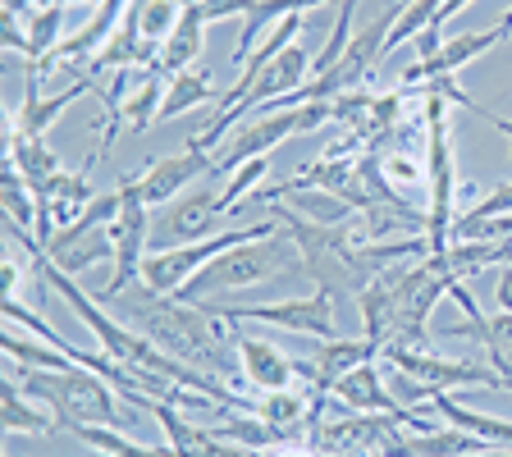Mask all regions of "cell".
Segmentation results:
<instances>
[{"instance_id":"11","label":"cell","mask_w":512,"mask_h":457,"mask_svg":"<svg viewBox=\"0 0 512 457\" xmlns=\"http://www.w3.org/2000/svg\"><path fill=\"white\" fill-rule=\"evenodd\" d=\"M234 348H238V371H243V384H252V389H261V394L293 389V384L302 380L298 362L284 357V352H279L270 339H261V334H247V330H238L234 325Z\"/></svg>"},{"instance_id":"19","label":"cell","mask_w":512,"mask_h":457,"mask_svg":"<svg viewBox=\"0 0 512 457\" xmlns=\"http://www.w3.org/2000/svg\"><path fill=\"white\" fill-rule=\"evenodd\" d=\"M0 426H5V435H51L60 421H55L37 398L23 394L19 384H5V398H0Z\"/></svg>"},{"instance_id":"22","label":"cell","mask_w":512,"mask_h":457,"mask_svg":"<svg viewBox=\"0 0 512 457\" xmlns=\"http://www.w3.org/2000/svg\"><path fill=\"white\" fill-rule=\"evenodd\" d=\"M0 348H5V357H10V362H23V366H32V371H69V366H78L64 348H51V343L23 339L19 325H10V330H5Z\"/></svg>"},{"instance_id":"25","label":"cell","mask_w":512,"mask_h":457,"mask_svg":"<svg viewBox=\"0 0 512 457\" xmlns=\"http://www.w3.org/2000/svg\"><path fill=\"white\" fill-rule=\"evenodd\" d=\"M270 174V156H256V160H247V165H238L234 174H229V183L220 188V211L229 215V211H238V206L247 202V192L252 188H261V179Z\"/></svg>"},{"instance_id":"12","label":"cell","mask_w":512,"mask_h":457,"mask_svg":"<svg viewBox=\"0 0 512 457\" xmlns=\"http://www.w3.org/2000/svg\"><path fill=\"white\" fill-rule=\"evenodd\" d=\"M42 252L51 256L64 275H83V270L101 266L115 256V234L110 229H83V224H64L42 243Z\"/></svg>"},{"instance_id":"15","label":"cell","mask_w":512,"mask_h":457,"mask_svg":"<svg viewBox=\"0 0 512 457\" xmlns=\"http://www.w3.org/2000/svg\"><path fill=\"white\" fill-rule=\"evenodd\" d=\"M444 339L480 343L494 371L503 380H512V311H499V316H462V325H444Z\"/></svg>"},{"instance_id":"21","label":"cell","mask_w":512,"mask_h":457,"mask_svg":"<svg viewBox=\"0 0 512 457\" xmlns=\"http://www.w3.org/2000/svg\"><path fill=\"white\" fill-rule=\"evenodd\" d=\"M220 106V92H215V83L206 74H197V69H183V74L170 78V92H165V106H160V119L156 124H165V119H179L188 115V110L197 106Z\"/></svg>"},{"instance_id":"13","label":"cell","mask_w":512,"mask_h":457,"mask_svg":"<svg viewBox=\"0 0 512 457\" xmlns=\"http://www.w3.org/2000/svg\"><path fill=\"white\" fill-rule=\"evenodd\" d=\"M503 37H508V32L494 23V28H485V32H467V37H458V42H444L435 55L407 64V69H403V87H416V83H430V78L458 74L462 64H471V60H480L485 51H494Z\"/></svg>"},{"instance_id":"17","label":"cell","mask_w":512,"mask_h":457,"mask_svg":"<svg viewBox=\"0 0 512 457\" xmlns=\"http://www.w3.org/2000/svg\"><path fill=\"white\" fill-rule=\"evenodd\" d=\"M165 92H170V74H160V69H138V78H133V87H128V96H124V119L133 133H147V128L160 119Z\"/></svg>"},{"instance_id":"6","label":"cell","mask_w":512,"mask_h":457,"mask_svg":"<svg viewBox=\"0 0 512 457\" xmlns=\"http://www.w3.org/2000/svg\"><path fill=\"white\" fill-rule=\"evenodd\" d=\"M330 119H334V101H311V106H298V110L247 119L234 138L215 151V174H234L238 165H247V160L270 156V151H275L279 142H288L293 133H311V128L330 124Z\"/></svg>"},{"instance_id":"27","label":"cell","mask_w":512,"mask_h":457,"mask_svg":"<svg viewBox=\"0 0 512 457\" xmlns=\"http://www.w3.org/2000/svg\"><path fill=\"white\" fill-rule=\"evenodd\" d=\"M252 5L256 0H202V14H206V23H220V19H247L252 14Z\"/></svg>"},{"instance_id":"31","label":"cell","mask_w":512,"mask_h":457,"mask_svg":"<svg viewBox=\"0 0 512 457\" xmlns=\"http://www.w3.org/2000/svg\"><path fill=\"white\" fill-rule=\"evenodd\" d=\"M467 457H512V448H503V444H490V448H480V453H467Z\"/></svg>"},{"instance_id":"26","label":"cell","mask_w":512,"mask_h":457,"mask_svg":"<svg viewBox=\"0 0 512 457\" xmlns=\"http://www.w3.org/2000/svg\"><path fill=\"white\" fill-rule=\"evenodd\" d=\"M138 5H142V37L165 46L183 19V0H138Z\"/></svg>"},{"instance_id":"1","label":"cell","mask_w":512,"mask_h":457,"mask_svg":"<svg viewBox=\"0 0 512 457\" xmlns=\"http://www.w3.org/2000/svg\"><path fill=\"white\" fill-rule=\"evenodd\" d=\"M101 307L115 311L133 325L138 334H147L156 348H165L170 357H179L183 366L192 371H206V375H220V380H234L243 384V371H238V348H234V325L220 316H211L206 307L197 302H183V298H160L151 288L133 284L124 288L119 298L101 302Z\"/></svg>"},{"instance_id":"28","label":"cell","mask_w":512,"mask_h":457,"mask_svg":"<svg viewBox=\"0 0 512 457\" xmlns=\"http://www.w3.org/2000/svg\"><path fill=\"white\" fill-rule=\"evenodd\" d=\"M266 457H325L311 439H284V444H275Z\"/></svg>"},{"instance_id":"30","label":"cell","mask_w":512,"mask_h":457,"mask_svg":"<svg viewBox=\"0 0 512 457\" xmlns=\"http://www.w3.org/2000/svg\"><path fill=\"white\" fill-rule=\"evenodd\" d=\"M494 302H499V311H512V266L499 270V288H494Z\"/></svg>"},{"instance_id":"23","label":"cell","mask_w":512,"mask_h":457,"mask_svg":"<svg viewBox=\"0 0 512 457\" xmlns=\"http://www.w3.org/2000/svg\"><path fill=\"white\" fill-rule=\"evenodd\" d=\"M60 42H64V10L60 5L32 10L28 28H23V64H42Z\"/></svg>"},{"instance_id":"3","label":"cell","mask_w":512,"mask_h":457,"mask_svg":"<svg viewBox=\"0 0 512 457\" xmlns=\"http://www.w3.org/2000/svg\"><path fill=\"white\" fill-rule=\"evenodd\" d=\"M284 270H302V247L293 243L288 229H279L270 238H252V243H238L224 256H215L211 266L197 270L183 284V293H174V298L202 302V298H215V293H229V288L266 284V279L284 275Z\"/></svg>"},{"instance_id":"20","label":"cell","mask_w":512,"mask_h":457,"mask_svg":"<svg viewBox=\"0 0 512 457\" xmlns=\"http://www.w3.org/2000/svg\"><path fill=\"white\" fill-rule=\"evenodd\" d=\"M279 202H288V211H298L302 220H311V224H352V215H357V206H352L348 197L325 192V188H293V192H284Z\"/></svg>"},{"instance_id":"33","label":"cell","mask_w":512,"mask_h":457,"mask_svg":"<svg viewBox=\"0 0 512 457\" xmlns=\"http://www.w3.org/2000/svg\"><path fill=\"white\" fill-rule=\"evenodd\" d=\"M499 28H503V32H512V10H508V14H503V19H499Z\"/></svg>"},{"instance_id":"10","label":"cell","mask_w":512,"mask_h":457,"mask_svg":"<svg viewBox=\"0 0 512 457\" xmlns=\"http://www.w3.org/2000/svg\"><path fill=\"white\" fill-rule=\"evenodd\" d=\"M211 170H215V156L211 151H197V147L179 151V156H156L142 165L138 192L147 206H170L192 179H202V174H211Z\"/></svg>"},{"instance_id":"24","label":"cell","mask_w":512,"mask_h":457,"mask_svg":"<svg viewBox=\"0 0 512 457\" xmlns=\"http://www.w3.org/2000/svg\"><path fill=\"white\" fill-rule=\"evenodd\" d=\"M439 5H444V0H407L403 14H398V23H394V32H389V51H384V60H389V55H398V46H403V42H416V37L435 23Z\"/></svg>"},{"instance_id":"32","label":"cell","mask_w":512,"mask_h":457,"mask_svg":"<svg viewBox=\"0 0 512 457\" xmlns=\"http://www.w3.org/2000/svg\"><path fill=\"white\" fill-rule=\"evenodd\" d=\"M51 5L64 10V5H83V0H32V10H51Z\"/></svg>"},{"instance_id":"16","label":"cell","mask_w":512,"mask_h":457,"mask_svg":"<svg viewBox=\"0 0 512 457\" xmlns=\"http://www.w3.org/2000/svg\"><path fill=\"white\" fill-rule=\"evenodd\" d=\"M206 14H202V5H183V19H179V28L170 32V42L160 46V74H183L197 55H202V42H206Z\"/></svg>"},{"instance_id":"9","label":"cell","mask_w":512,"mask_h":457,"mask_svg":"<svg viewBox=\"0 0 512 457\" xmlns=\"http://www.w3.org/2000/svg\"><path fill=\"white\" fill-rule=\"evenodd\" d=\"M220 215H224L220 192H183V197H174V202L151 220V252L202 243V238H211Z\"/></svg>"},{"instance_id":"18","label":"cell","mask_w":512,"mask_h":457,"mask_svg":"<svg viewBox=\"0 0 512 457\" xmlns=\"http://www.w3.org/2000/svg\"><path fill=\"white\" fill-rule=\"evenodd\" d=\"M270 430H279L284 439H302V430H307V416H311V403L307 394H302L298 384L293 389H275V394H261L256 398V412Z\"/></svg>"},{"instance_id":"29","label":"cell","mask_w":512,"mask_h":457,"mask_svg":"<svg viewBox=\"0 0 512 457\" xmlns=\"http://www.w3.org/2000/svg\"><path fill=\"white\" fill-rule=\"evenodd\" d=\"M19 279H23V261L19 256H5V298H19Z\"/></svg>"},{"instance_id":"7","label":"cell","mask_w":512,"mask_h":457,"mask_svg":"<svg viewBox=\"0 0 512 457\" xmlns=\"http://www.w3.org/2000/svg\"><path fill=\"white\" fill-rule=\"evenodd\" d=\"M197 307H206L211 316L220 320H261V325H279V330H293V334H311V339H339L334 334V293L316 288L307 298H284V302H247V307H224L215 298H202Z\"/></svg>"},{"instance_id":"4","label":"cell","mask_w":512,"mask_h":457,"mask_svg":"<svg viewBox=\"0 0 512 457\" xmlns=\"http://www.w3.org/2000/svg\"><path fill=\"white\" fill-rule=\"evenodd\" d=\"M384 371H389V389L403 403H426L448 389H494V394H512V380H503L494 366L480 362H444L426 348H384L380 352Z\"/></svg>"},{"instance_id":"8","label":"cell","mask_w":512,"mask_h":457,"mask_svg":"<svg viewBox=\"0 0 512 457\" xmlns=\"http://www.w3.org/2000/svg\"><path fill=\"white\" fill-rule=\"evenodd\" d=\"M119 192H124V215L110 224V234H115V279L96 293V302H110L124 288L138 284L142 266H147V256H151V206L142 202L138 174H124Z\"/></svg>"},{"instance_id":"5","label":"cell","mask_w":512,"mask_h":457,"mask_svg":"<svg viewBox=\"0 0 512 457\" xmlns=\"http://www.w3.org/2000/svg\"><path fill=\"white\" fill-rule=\"evenodd\" d=\"M426 160H430V192H426V247L444 256L453 247V202H458V165H453V133H448V96L426 92Z\"/></svg>"},{"instance_id":"14","label":"cell","mask_w":512,"mask_h":457,"mask_svg":"<svg viewBox=\"0 0 512 457\" xmlns=\"http://www.w3.org/2000/svg\"><path fill=\"white\" fill-rule=\"evenodd\" d=\"M5 165H14V170L28 179V188L37 192V197H42L46 183L60 174V156L46 147V138H32V133H23L14 119H5Z\"/></svg>"},{"instance_id":"2","label":"cell","mask_w":512,"mask_h":457,"mask_svg":"<svg viewBox=\"0 0 512 457\" xmlns=\"http://www.w3.org/2000/svg\"><path fill=\"white\" fill-rule=\"evenodd\" d=\"M10 384H19L28 398L46 407L64 430L74 426H133L138 412L110 380L96 371L69 366V371H32L23 362H10Z\"/></svg>"}]
</instances>
